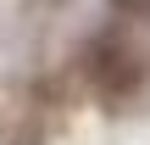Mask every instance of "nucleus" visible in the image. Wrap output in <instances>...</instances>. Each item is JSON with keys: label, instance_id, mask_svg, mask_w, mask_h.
<instances>
[{"label": "nucleus", "instance_id": "obj_1", "mask_svg": "<svg viewBox=\"0 0 150 145\" xmlns=\"http://www.w3.org/2000/svg\"><path fill=\"white\" fill-rule=\"evenodd\" d=\"M89 78H95L100 95L122 101V95L139 84V56H134L122 39H100V45H89Z\"/></svg>", "mask_w": 150, "mask_h": 145}, {"label": "nucleus", "instance_id": "obj_2", "mask_svg": "<svg viewBox=\"0 0 150 145\" xmlns=\"http://www.w3.org/2000/svg\"><path fill=\"white\" fill-rule=\"evenodd\" d=\"M111 6H117V11H139L145 0H111Z\"/></svg>", "mask_w": 150, "mask_h": 145}, {"label": "nucleus", "instance_id": "obj_3", "mask_svg": "<svg viewBox=\"0 0 150 145\" xmlns=\"http://www.w3.org/2000/svg\"><path fill=\"white\" fill-rule=\"evenodd\" d=\"M139 17H150V0H145V6H139Z\"/></svg>", "mask_w": 150, "mask_h": 145}]
</instances>
